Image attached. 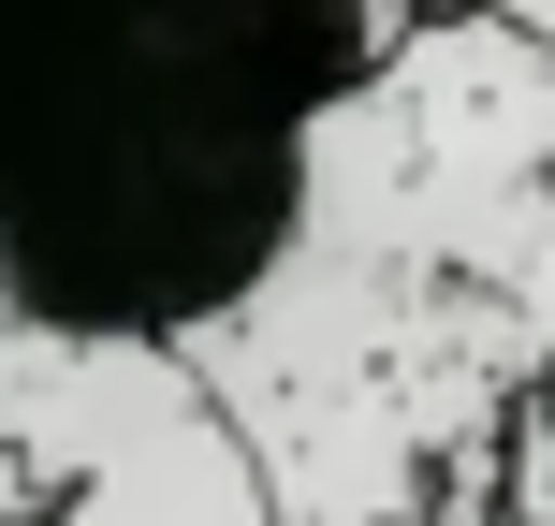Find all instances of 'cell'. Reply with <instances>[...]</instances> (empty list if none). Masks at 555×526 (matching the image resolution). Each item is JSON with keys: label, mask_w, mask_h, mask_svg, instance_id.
Segmentation results:
<instances>
[{"label": "cell", "mask_w": 555, "mask_h": 526, "mask_svg": "<svg viewBox=\"0 0 555 526\" xmlns=\"http://www.w3.org/2000/svg\"><path fill=\"white\" fill-rule=\"evenodd\" d=\"M395 29L410 0H0V278L59 322L191 336Z\"/></svg>", "instance_id": "obj_1"}, {"label": "cell", "mask_w": 555, "mask_h": 526, "mask_svg": "<svg viewBox=\"0 0 555 526\" xmlns=\"http://www.w3.org/2000/svg\"><path fill=\"white\" fill-rule=\"evenodd\" d=\"M0 453L59 483V526H293L176 336L59 322L15 278H0Z\"/></svg>", "instance_id": "obj_2"}, {"label": "cell", "mask_w": 555, "mask_h": 526, "mask_svg": "<svg viewBox=\"0 0 555 526\" xmlns=\"http://www.w3.org/2000/svg\"><path fill=\"white\" fill-rule=\"evenodd\" d=\"M512 526H555V381L527 395V424H512Z\"/></svg>", "instance_id": "obj_3"}]
</instances>
